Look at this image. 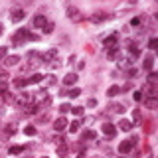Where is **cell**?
Instances as JSON below:
<instances>
[{
	"mask_svg": "<svg viewBox=\"0 0 158 158\" xmlns=\"http://www.w3.org/2000/svg\"><path fill=\"white\" fill-rule=\"evenodd\" d=\"M32 24H34V28H44V26L48 24V16H42V14H38V16L32 20Z\"/></svg>",
	"mask_w": 158,
	"mask_h": 158,
	"instance_id": "8992f818",
	"label": "cell"
},
{
	"mask_svg": "<svg viewBox=\"0 0 158 158\" xmlns=\"http://www.w3.org/2000/svg\"><path fill=\"white\" fill-rule=\"evenodd\" d=\"M156 77H158L156 73H154V71H150V75H148V83H150V85H156V81H158Z\"/></svg>",
	"mask_w": 158,
	"mask_h": 158,
	"instance_id": "f546056e",
	"label": "cell"
},
{
	"mask_svg": "<svg viewBox=\"0 0 158 158\" xmlns=\"http://www.w3.org/2000/svg\"><path fill=\"white\" fill-rule=\"evenodd\" d=\"M24 132H26L28 136H34V135H36V128H34V127H26V128H24Z\"/></svg>",
	"mask_w": 158,
	"mask_h": 158,
	"instance_id": "d6a6232c",
	"label": "cell"
},
{
	"mask_svg": "<svg viewBox=\"0 0 158 158\" xmlns=\"http://www.w3.org/2000/svg\"><path fill=\"white\" fill-rule=\"evenodd\" d=\"M61 95H67V97H79V95H81V89H69V91L65 93V91H61Z\"/></svg>",
	"mask_w": 158,
	"mask_h": 158,
	"instance_id": "ffe728a7",
	"label": "cell"
},
{
	"mask_svg": "<svg viewBox=\"0 0 158 158\" xmlns=\"http://www.w3.org/2000/svg\"><path fill=\"white\" fill-rule=\"evenodd\" d=\"M67 127H69V132H77V131H79V127H81V125H79V121H73L71 125H67Z\"/></svg>",
	"mask_w": 158,
	"mask_h": 158,
	"instance_id": "83f0119b",
	"label": "cell"
},
{
	"mask_svg": "<svg viewBox=\"0 0 158 158\" xmlns=\"http://www.w3.org/2000/svg\"><path fill=\"white\" fill-rule=\"evenodd\" d=\"M14 85H16V87H26V85H30V83H28V79L18 77V79H14Z\"/></svg>",
	"mask_w": 158,
	"mask_h": 158,
	"instance_id": "cb8c5ba5",
	"label": "cell"
},
{
	"mask_svg": "<svg viewBox=\"0 0 158 158\" xmlns=\"http://www.w3.org/2000/svg\"><path fill=\"white\" fill-rule=\"evenodd\" d=\"M24 18H26V12H24V10H20V8L12 10V20L14 22H22Z\"/></svg>",
	"mask_w": 158,
	"mask_h": 158,
	"instance_id": "7c38bea8",
	"label": "cell"
},
{
	"mask_svg": "<svg viewBox=\"0 0 158 158\" xmlns=\"http://www.w3.org/2000/svg\"><path fill=\"white\" fill-rule=\"evenodd\" d=\"M107 57H109V59H117V57H118V48H117V46H115V48H109V49H107Z\"/></svg>",
	"mask_w": 158,
	"mask_h": 158,
	"instance_id": "ac0fdd59",
	"label": "cell"
},
{
	"mask_svg": "<svg viewBox=\"0 0 158 158\" xmlns=\"http://www.w3.org/2000/svg\"><path fill=\"white\" fill-rule=\"evenodd\" d=\"M142 95H146V97H156L158 95V91H156V85H150V83H144L142 85Z\"/></svg>",
	"mask_w": 158,
	"mask_h": 158,
	"instance_id": "3957f363",
	"label": "cell"
},
{
	"mask_svg": "<svg viewBox=\"0 0 158 158\" xmlns=\"http://www.w3.org/2000/svg\"><path fill=\"white\" fill-rule=\"evenodd\" d=\"M103 132H105L107 136H117V127L115 125H111V123H105V125H103Z\"/></svg>",
	"mask_w": 158,
	"mask_h": 158,
	"instance_id": "52a82bcc",
	"label": "cell"
},
{
	"mask_svg": "<svg viewBox=\"0 0 158 158\" xmlns=\"http://www.w3.org/2000/svg\"><path fill=\"white\" fill-rule=\"evenodd\" d=\"M144 107L156 109V107H158V99H156V97H146V99H144Z\"/></svg>",
	"mask_w": 158,
	"mask_h": 158,
	"instance_id": "5bb4252c",
	"label": "cell"
},
{
	"mask_svg": "<svg viewBox=\"0 0 158 158\" xmlns=\"http://www.w3.org/2000/svg\"><path fill=\"white\" fill-rule=\"evenodd\" d=\"M40 81H44V75H42V73H34L32 77H28V83H40Z\"/></svg>",
	"mask_w": 158,
	"mask_h": 158,
	"instance_id": "44dd1931",
	"label": "cell"
},
{
	"mask_svg": "<svg viewBox=\"0 0 158 158\" xmlns=\"http://www.w3.org/2000/svg\"><path fill=\"white\" fill-rule=\"evenodd\" d=\"M81 138H83V140H93V138H97V135H95L93 131H85V132L81 135Z\"/></svg>",
	"mask_w": 158,
	"mask_h": 158,
	"instance_id": "603a6c76",
	"label": "cell"
},
{
	"mask_svg": "<svg viewBox=\"0 0 158 158\" xmlns=\"http://www.w3.org/2000/svg\"><path fill=\"white\" fill-rule=\"evenodd\" d=\"M118 128H121V131H125V132H128L132 128V123L131 121H127V118H123L121 123H118Z\"/></svg>",
	"mask_w": 158,
	"mask_h": 158,
	"instance_id": "2e32d148",
	"label": "cell"
},
{
	"mask_svg": "<svg viewBox=\"0 0 158 158\" xmlns=\"http://www.w3.org/2000/svg\"><path fill=\"white\" fill-rule=\"evenodd\" d=\"M156 46H158V40H156V38H152L150 42H148V48H150V49H156Z\"/></svg>",
	"mask_w": 158,
	"mask_h": 158,
	"instance_id": "d590c367",
	"label": "cell"
},
{
	"mask_svg": "<svg viewBox=\"0 0 158 158\" xmlns=\"http://www.w3.org/2000/svg\"><path fill=\"white\" fill-rule=\"evenodd\" d=\"M14 132H16V127H14V125H8L6 127V135H14Z\"/></svg>",
	"mask_w": 158,
	"mask_h": 158,
	"instance_id": "8d00e7d4",
	"label": "cell"
},
{
	"mask_svg": "<svg viewBox=\"0 0 158 158\" xmlns=\"http://www.w3.org/2000/svg\"><path fill=\"white\" fill-rule=\"evenodd\" d=\"M44 79H46L48 85H56V77H53V75H48V77H44Z\"/></svg>",
	"mask_w": 158,
	"mask_h": 158,
	"instance_id": "e575fe53",
	"label": "cell"
},
{
	"mask_svg": "<svg viewBox=\"0 0 158 158\" xmlns=\"http://www.w3.org/2000/svg\"><path fill=\"white\" fill-rule=\"evenodd\" d=\"M109 111H111V113H123L125 107H123L121 103H111V105H109Z\"/></svg>",
	"mask_w": 158,
	"mask_h": 158,
	"instance_id": "e0dca14e",
	"label": "cell"
},
{
	"mask_svg": "<svg viewBox=\"0 0 158 158\" xmlns=\"http://www.w3.org/2000/svg\"><path fill=\"white\" fill-rule=\"evenodd\" d=\"M6 91H8V83H6V81H0V93L4 95Z\"/></svg>",
	"mask_w": 158,
	"mask_h": 158,
	"instance_id": "836d02e7",
	"label": "cell"
},
{
	"mask_svg": "<svg viewBox=\"0 0 158 158\" xmlns=\"http://www.w3.org/2000/svg\"><path fill=\"white\" fill-rule=\"evenodd\" d=\"M26 40H32V42H38V36L36 34H30L26 28H20V30H16V34L12 36V44L14 46H20V44H24Z\"/></svg>",
	"mask_w": 158,
	"mask_h": 158,
	"instance_id": "6da1fadb",
	"label": "cell"
},
{
	"mask_svg": "<svg viewBox=\"0 0 158 158\" xmlns=\"http://www.w3.org/2000/svg\"><path fill=\"white\" fill-rule=\"evenodd\" d=\"M152 61H154V57H152V56H146V57H144V63H142V67H144L146 71H150V69H152Z\"/></svg>",
	"mask_w": 158,
	"mask_h": 158,
	"instance_id": "d6986e66",
	"label": "cell"
},
{
	"mask_svg": "<svg viewBox=\"0 0 158 158\" xmlns=\"http://www.w3.org/2000/svg\"><path fill=\"white\" fill-rule=\"evenodd\" d=\"M6 53H8V49H6V48H0V59L6 57Z\"/></svg>",
	"mask_w": 158,
	"mask_h": 158,
	"instance_id": "74e56055",
	"label": "cell"
},
{
	"mask_svg": "<svg viewBox=\"0 0 158 158\" xmlns=\"http://www.w3.org/2000/svg\"><path fill=\"white\" fill-rule=\"evenodd\" d=\"M6 77H8L6 71H0V81H6Z\"/></svg>",
	"mask_w": 158,
	"mask_h": 158,
	"instance_id": "60d3db41",
	"label": "cell"
},
{
	"mask_svg": "<svg viewBox=\"0 0 158 158\" xmlns=\"http://www.w3.org/2000/svg\"><path fill=\"white\" fill-rule=\"evenodd\" d=\"M67 111H71V107H69V105H67V103H63V105H61V107H59V113H61V117H63V115H65V113H67Z\"/></svg>",
	"mask_w": 158,
	"mask_h": 158,
	"instance_id": "1f68e13d",
	"label": "cell"
},
{
	"mask_svg": "<svg viewBox=\"0 0 158 158\" xmlns=\"http://www.w3.org/2000/svg\"><path fill=\"white\" fill-rule=\"evenodd\" d=\"M87 105H89V107H97V101H95V99H89Z\"/></svg>",
	"mask_w": 158,
	"mask_h": 158,
	"instance_id": "b9f144b4",
	"label": "cell"
},
{
	"mask_svg": "<svg viewBox=\"0 0 158 158\" xmlns=\"http://www.w3.org/2000/svg\"><path fill=\"white\" fill-rule=\"evenodd\" d=\"M103 44H105V48H115V44H117V34H113V36H109L103 40Z\"/></svg>",
	"mask_w": 158,
	"mask_h": 158,
	"instance_id": "9a60e30c",
	"label": "cell"
},
{
	"mask_svg": "<svg viewBox=\"0 0 158 158\" xmlns=\"http://www.w3.org/2000/svg\"><path fill=\"white\" fill-rule=\"evenodd\" d=\"M142 97H144V95H142V93H140V91H136V93H135V101H140V99H142Z\"/></svg>",
	"mask_w": 158,
	"mask_h": 158,
	"instance_id": "ab89813d",
	"label": "cell"
},
{
	"mask_svg": "<svg viewBox=\"0 0 158 158\" xmlns=\"http://www.w3.org/2000/svg\"><path fill=\"white\" fill-rule=\"evenodd\" d=\"M42 158H48V156H42Z\"/></svg>",
	"mask_w": 158,
	"mask_h": 158,
	"instance_id": "f6af8a7d",
	"label": "cell"
},
{
	"mask_svg": "<svg viewBox=\"0 0 158 158\" xmlns=\"http://www.w3.org/2000/svg\"><path fill=\"white\" fill-rule=\"evenodd\" d=\"M24 150V146H10L8 148V154H20Z\"/></svg>",
	"mask_w": 158,
	"mask_h": 158,
	"instance_id": "484cf974",
	"label": "cell"
},
{
	"mask_svg": "<svg viewBox=\"0 0 158 158\" xmlns=\"http://www.w3.org/2000/svg\"><path fill=\"white\" fill-rule=\"evenodd\" d=\"M56 56H57V49H49L48 53H44V56H40V57H42V61H48V63H52L53 59H56Z\"/></svg>",
	"mask_w": 158,
	"mask_h": 158,
	"instance_id": "8fae6325",
	"label": "cell"
},
{
	"mask_svg": "<svg viewBox=\"0 0 158 158\" xmlns=\"http://www.w3.org/2000/svg\"><path fill=\"white\" fill-rule=\"evenodd\" d=\"M132 142L131 140H125V142H121V144H118V152H121V154H128V152L132 150Z\"/></svg>",
	"mask_w": 158,
	"mask_h": 158,
	"instance_id": "9c48e42d",
	"label": "cell"
},
{
	"mask_svg": "<svg viewBox=\"0 0 158 158\" xmlns=\"http://www.w3.org/2000/svg\"><path fill=\"white\" fill-rule=\"evenodd\" d=\"M118 93H121V87H118V85H113V87H109L107 95L109 97H115V95H118Z\"/></svg>",
	"mask_w": 158,
	"mask_h": 158,
	"instance_id": "7402d4cb",
	"label": "cell"
},
{
	"mask_svg": "<svg viewBox=\"0 0 158 158\" xmlns=\"http://www.w3.org/2000/svg\"><path fill=\"white\" fill-rule=\"evenodd\" d=\"M111 18V14H107V12H95L91 16V22L93 24H101V22H105V20Z\"/></svg>",
	"mask_w": 158,
	"mask_h": 158,
	"instance_id": "277c9868",
	"label": "cell"
},
{
	"mask_svg": "<svg viewBox=\"0 0 158 158\" xmlns=\"http://www.w3.org/2000/svg\"><path fill=\"white\" fill-rule=\"evenodd\" d=\"M83 111H85L83 107H71V113H73V115H77V117H81Z\"/></svg>",
	"mask_w": 158,
	"mask_h": 158,
	"instance_id": "f1b7e54d",
	"label": "cell"
},
{
	"mask_svg": "<svg viewBox=\"0 0 158 158\" xmlns=\"http://www.w3.org/2000/svg\"><path fill=\"white\" fill-rule=\"evenodd\" d=\"M77 83V73H67L65 77H63V85L65 87H71Z\"/></svg>",
	"mask_w": 158,
	"mask_h": 158,
	"instance_id": "ba28073f",
	"label": "cell"
},
{
	"mask_svg": "<svg viewBox=\"0 0 158 158\" xmlns=\"http://www.w3.org/2000/svg\"><path fill=\"white\" fill-rule=\"evenodd\" d=\"M132 121H135L136 125L142 121V115H140V111H138V109H135V111H132Z\"/></svg>",
	"mask_w": 158,
	"mask_h": 158,
	"instance_id": "d4e9b609",
	"label": "cell"
},
{
	"mask_svg": "<svg viewBox=\"0 0 158 158\" xmlns=\"http://www.w3.org/2000/svg\"><path fill=\"white\" fill-rule=\"evenodd\" d=\"M65 127H67V118H65V117H59L57 121L53 123V128H56L57 132H61V131H63Z\"/></svg>",
	"mask_w": 158,
	"mask_h": 158,
	"instance_id": "30bf717a",
	"label": "cell"
},
{
	"mask_svg": "<svg viewBox=\"0 0 158 158\" xmlns=\"http://www.w3.org/2000/svg\"><path fill=\"white\" fill-rule=\"evenodd\" d=\"M34 101H36V97L30 95V93H20V95L16 97V103H18V105H24V107L34 105Z\"/></svg>",
	"mask_w": 158,
	"mask_h": 158,
	"instance_id": "7a4b0ae2",
	"label": "cell"
},
{
	"mask_svg": "<svg viewBox=\"0 0 158 158\" xmlns=\"http://www.w3.org/2000/svg\"><path fill=\"white\" fill-rule=\"evenodd\" d=\"M67 16H69V20H73V22H79L83 16H81V12H79L77 8H73V6H69L67 8Z\"/></svg>",
	"mask_w": 158,
	"mask_h": 158,
	"instance_id": "5b68a950",
	"label": "cell"
},
{
	"mask_svg": "<svg viewBox=\"0 0 158 158\" xmlns=\"http://www.w3.org/2000/svg\"><path fill=\"white\" fill-rule=\"evenodd\" d=\"M2 32H4V28H2V24H0V36H2Z\"/></svg>",
	"mask_w": 158,
	"mask_h": 158,
	"instance_id": "ee69618b",
	"label": "cell"
},
{
	"mask_svg": "<svg viewBox=\"0 0 158 158\" xmlns=\"http://www.w3.org/2000/svg\"><path fill=\"white\" fill-rule=\"evenodd\" d=\"M18 63H20L18 56H10V57L4 59V65H8V67H14V65H18Z\"/></svg>",
	"mask_w": 158,
	"mask_h": 158,
	"instance_id": "4fadbf2b",
	"label": "cell"
},
{
	"mask_svg": "<svg viewBox=\"0 0 158 158\" xmlns=\"http://www.w3.org/2000/svg\"><path fill=\"white\" fill-rule=\"evenodd\" d=\"M57 154L61 156V158L65 156V154H67V144H59V146H57Z\"/></svg>",
	"mask_w": 158,
	"mask_h": 158,
	"instance_id": "4316f807",
	"label": "cell"
},
{
	"mask_svg": "<svg viewBox=\"0 0 158 158\" xmlns=\"http://www.w3.org/2000/svg\"><path fill=\"white\" fill-rule=\"evenodd\" d=\"M140 24V18H132V26H138Z\"/></svg>",
	"mask_w": 158,
	"mask_h": 158,
	"instance_id": "7bdbcfd3",
	"label": "cell"
},
{
	"mask_svg": "<svg viewBox=\"0 0 158 158\" xmlns=\"http://www.w3.org/2000/svg\"><path fill=\"white\" fill-rule=\"evenodd\" d=\"M131 53H132V57H136L140 52H138V48H131Z\"/></svg>",
	"mask_w": 158,
	"mask_h": 158,
	"instance_id": "f35d334b",
	"label": "cell"
},
{
	"mask_svg": "<svg viewBox=\"0 0 158 158\" xmlns=\"http://www.w3.org/2000/svg\"><path fill=\"white\" fill-rule=\"evenodd\" d=\"M53 28H56V24H53V22H48L46 26H44V32H46V34H52Z\"/></svg>",
	"mask_w": 158,
	"mask_h": 158,
	"instance_id": "4dcf8cb0",
	"label": "cell"
}]
</instances>
